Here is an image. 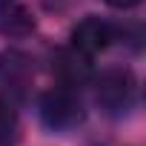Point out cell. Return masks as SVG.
<instances>
[{"mask_svg":"<svg viewBox=\"0 0 146 146\" xmlns=\"http://www.w3.org/2000/svg\"><path fill=\"white\" fill-rule=\"evenodd\" d=\"M40 112H43V120L54 129H66L72 123L80 120V100H78V92L72 86H54L43 95L40 100Z\"/></svg>","mask_w":146,"mask_h":146,"instance_id":"obj_1","label":"cell"},{"mask_svg":"<svg viewBox=\"0 0 146 146\" xmlns=\"http://www.w3.org/2000/svg\"><path fill=\"white\" fill-rule=\"evenodd\" d=\"M15 123H17L15 109H12L9 103H3V100H0V143H6V140L15 135Z\"/></svg>","mask_w":146,"mask_h":146,"instance_id":"obj_6","label":"cell"},{"mask_svg":"<svg viewBox=\"0 0 146 146\" xmlns=\"http://www.w3.org/2000/svg\"><path fill=\"white\" fill-rule=\"evenodd\" d=\"M106 3H109L112 9H135L140 0H106Z\"/></svg>","mask_w":146,"mask_h":146,"instance_id":"obj_7","label":"cell"},{"mask_svg":"<svg viewBox=\"0 0 146 146\" xmlns=\"http://www.w3.org/2000/svg\"><path fill=\"white\" fill-rule=\"evenodd\" d=\"M86 60H89V57L78 54L75 49L60 52V54H57V63H54L60 83H63V86H72V89H75L78 83H83L86 75H89V63H86Z\"/></svg>","mask_w":146,"mask_h":146,"instance_id":"obj_5","label":"cell"},{"mask_svg":"<svg viewBox=\"0 0 146 146\" xmlns=\"http://www.w3.org/2000/svg\"><path fill=\"white\" fill-rule=\"evenodd\" d=\"M112 43V26L100 17H83L72 29V49L83 57H95Z\"/></svg>","mask_w":146,"mask_h":146,"instance_id":"obj_3","label":"cell"},{"mask_svg":"<svg viewBox=\"0 0 146 146\" xmlns=\"http://www.w3.org/2000/svg\"><path fill=\"white\" fill-rule=\"evenodd\" d=\"M35 29V17L29 15V9H23L20 3L3 0L0 3V35L9 37H26Z\"/></svg>","mask_w":146,"mask_h":146,"instance_id":"obj_4","label":"cell"},{"mask_svg":"<svg viewBox=\"0 0 146 146\" xmlns=\"http://www.w3.org/2000/svg\"><path fill=\"white\" fill-rule=\"evenodd\" d=\"M132 89H135V80H132L129 72L112 69V72H106V75H100V80L95 86V100L106 112H117V109H123L129 103Z\"/></svg>","mask_w":146,"mask_h":146,"instance_id":"obj_2","label":"cell"}]
</instances>
